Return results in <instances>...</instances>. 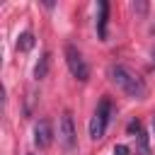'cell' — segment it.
Instances as JSON below:
<instances>
[{
    "label": "cell",
    "mask_w": 155,
    "mask_h": 155,
    "mask_svg": "<svg viewBox=\"0 0 155 155\" xmlns=\"http://www.w3.org/2000/svg\"><path fill=\"white\" fill-rule=\"evenodd\" d=\"M153 65H155V51H153Z\"/></svg>",
    "instance_id": "8fae6325"
},
{
    "label": "cell",
    "mask_w": 155,
    "mask_h": 155,
    "mask_svg": "<svg viewBox=\"0 0 155 155\" xmlns=\"http://www.w3.org/2000/svg\"><path fill=\"white\" fill-rule=\"evenodd\" d=\"M109 80H111L124 94H128V97H133V99H143V97L148 94V85L143 82V78L136 75L133 70H128V68L121 65V63L109 65Z\"/></svg>",
    "instance_id": "6da1fadb"
},
{
    "label": "cell",
    "mask_w": 155,
    "mask_h": 155,
    "mask_svg": "<svg viewBox=\"0 0 155 155\" xmlns=\"http://www.w3.org/2000/svg\"><path fill=\"white\" fill-rule=\"evenodd\" d=\"M65 63H68V70L73 73V78H78L80 82H85L90 78V68H87V61L82 58L80 48L75 44H68L65 46Z\"/></svg>",
    "instance_id": "3957f363"
},
{
    "label": "cell",
    "mask_w": 155,
    "mask_h": 155,
    "mask_svg": "<svg viewBox=\"0 0 155 155\" xmlns=\"http://www.w3.org/2000/svg\"><path fill=\"white\" fill-rule=\"evenodd\" d=\"M107 19H109V2L102 0L99 2V17H97V34L102 41L107 39Z\"/></svg>",
    "instance_id": "8992f818"
},
{
    "label": "cell",
    "mask_w": 155,
    "mask_h": 155,
    "mask_svg": "<svg viewBox=\"0 0 155 155\" xmlns=\"http://www.w3.org/2000/svg\"><path fill=\"white\" fill-rule=\"evenodd\" d=\"M109 119H111V102H109V97H102L97 109H94V114H92V119H90V136L94 140H99L107 133Z\"/></svg>",
    "instance_id": "7a4b0ae2"
},
{
    "label": "cell",
    "mask_w": 155,
    "mask_h": 155,
    "mask_svg": "<svg viewBox=\"0 0 155 155\" xmlns=\"http://www.w3.org/2000/svg\"><path fill=\"white\" fill-rule=\"evenodd\" d=\"M31 46H34V34H31V31L19 34V39H17V48H19V51H29Z\"/></svg>",
    "instance_id": "9c48e42d"
},
{
    "label": "cell",
    "mask_w": 155,
    "mask_h": 155,
    "mask_svg": "<svg viewBox=\"0 0 155 155\" xmlns=\"http://www.w3.org/2000/svg\"><path fill=\"white\" fill-rule=\"evenodd\" d=\"M128 133H136V138H138V143H140V153H143V155H148V153H150V148H148V136L143 133V126H140V121H138V119L128 124Z\"/></svg>",
    "instance_id": "52a82bcc"
},
{
    "label": "cell",
    "mask_w": 155,
    "mask_h": 155,
    "mask_svg": "<svg viewBox=\"0 0 155 155\" xmlns=\"http://www.w3.org/2000/svg\"><path fill=\"white\" fill-rule=\"evenodd\" d=\"M29 155H31V153H29Z\"/></svg>",
    "instance_id": "4fadbf2b"
},
{
    "label": "cell",
    "mask_w": 155,
    "mask_h": 155,
    "mask_svg": "<svg viewBox=\"0 0 155 155\" xmlns=\"http://www.w3.org/2000/svg\"><path fill=\"white\" fill-rule=\"evenodd\" d=\"M58 143L63 150H75V143H78V136H75V126H73V116L70 111H63L61 114V124H58Z\"/></svg>",
    "instance_id": "277c9868"
},
{
    "label": "cell",
    "mask_w": 155,
    "mask_h": 155,
    "mask_svg": "<svg viewBox=\"0 0 155 155\" xmlns=\"http://www.w3.org/2000/svg\"><path fill=\"white\" fill-rule=\"evenodd\" d=\"M126 153H128L126 145H116V148H114V155H126Z\"/></svg>",
    "instance_id": "30bf717a"
},
{
    "label": "cell",
    "mask_w": 155,
    "mask_h": 155,
    "mask_svg": "<svg viewBox=\"0 0 155 155\" xmlns=\"http://www.w3.org/2000/svg\"><path fill=\"white\" fill-rule=\"evenodd\" d=\"M34 143L39 148H48L53 143V126L48 119H39L34 124Z\"/></svg>",
    "instance_id": "5b68a950"
},
{
    "label": "cell",
    "mask_w": 155,
    "mask_h": 155,
    "mask_svg": "<svg viewBox=\"0 0 155 155\" xmlns=\"http://www.w3.org/2000/svg\"><path fill=\"white\" fill-rule=\"evenodd\" d=\"M153 128H155V114H153Z\"/></svg>",
    "instance_id": "7c38bea8"
},
{
    "label": "cell",
    "mask_w": 155,
    "mask_h": 155,
    "mask_svg": "<svg viewBox=\"0 0 155 155\" xmlns=\"http://www.w3.org/2000/svg\"><path fill=\"white\" fill-rule=\"evenodd\" d=\"M48 65H51V53H44V56L39 58V63L34 65V78H36V80L46 78V73H48Z\"/></svg>",
    "instance_id": "ba28073f"
}]
</instances>
